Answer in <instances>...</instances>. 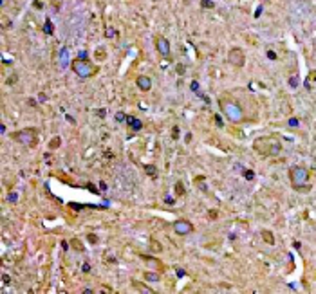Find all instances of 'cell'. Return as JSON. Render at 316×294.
I'll return each mask as SVG.
<instances>
[{
  "instance_id": "25",
  "label": "cell",
  "mask_w": 316,
  "mask_h": 294,
  "mask_svg": "<svg viewBox=\"0 0 316 294\" xmlns=\"http://www.w3.org/2000/svg\"><path fill=\"white\" fill-rule=\"evenodd\" d=\"M116 119H118V121H127V116H125L123 112H118V114H116Z\"/></svg>"
},
{
  "instance_id": "1",
  "label": "cell",
  "mask_w": 316,
  "mask_h": 294,
  "mask_svg": "<svg viewBox=\"0 0 316 294\" xmlns=\"http://www.w3.org/2000/svg\"><path fill=\"white\" fill-rule=\"evenodd\" d=\"M253 150L262 157H277L282 152V143L275 136H264V137L255 139Z\"/></svg>"
},
{
  "instance_id": "14",
  "label": "cell",
  "mask_w": 316,
  "mask_h": 294,
  "mask_svg": "<svg viewBox=\"0 0 316 294\" xmlns=\"http://www.w3.org/2000/svg\"><path fill=\"white\" fill-rule=\"evenodd\" d=\"M145 278L148 280V281H159L161 280V274H157V273H145Z\"/></svg>"
},
{
  "instance_id": "6",
  "label": "cell",
  "mask_w": 316,
  "mask_h": 294,
  "mask_svg": "<svg viewBox=\"0 0 316 294\" xmlns=\"http://www.w3.org/2000/svg\"><path fill=\"white\" fill-rule=\"evenodd\" d=\"M228 61H230L233 67H237V69L244 67V63H246V54H244V51L238 49V47L230 49V53H228Z\"/></svg>"
},
{
  "instance_id": "16",
  "label": "cell",
  "mask_w": 316,
  "mask_h": 294,
  "mask_svg": "<svg viewBox=\"0 0 316 294\" xmlns=\"http://www.w3.org/2000/svg\"><path fill=\"white\" fill-rule=\"evenodd\" d=\"M60 144H61V139H60V137H53V139H51V143H49V148H51V150H56Z\"/></svg>"
},
{
  "instance_id": "34",
  "label": "cell",
  "mask_w": 316,
  "mask_h": 294,
  "mask_svg": "<svg viewBox=\"0 0 316 294\" xmlns=\"http://www.w3.org/2000/svg\"><path fill=\"white\" fill-rule=\"evenodd\" d=\"M260 13H262V7H258L257 11H255V16H257V18H258V16H260Z\"/></svg>"
},
{
  "instance_id": "8",
  "label": "cell",
  "mask_w": 316,
  "mask_h": 294,
  "mask_svg": "<svg viewBox=\"0 0 316 294\" xmlns=\"http://www.w3.org/2000/svg\"><path fill=\"white\" fill-rule=\"evenodd\" d=\"M154 43H156V49H157V53L163 56V58H170V42L164 38V36H161V34H157L156 38H154Z\"/></svg>"
},
{
  "instance_id": "18",
  "label": "cell",
  "mask_w": 316,
  "mask_h": 294,
  "mask_svg": "<svg viewBox=\"0 0 316 294\" xmlns=\"http://www.w3.org/2000/svg\"><path fill=\"white\" fill-rule=\"evenodd\" d=\"M289 85H291L293 89H296V87H298V76H296V74H293V76L289 78Z\"/></svg>"
},
{
  "instance_id": "10",
  "label": "cell",
  "mask_w": 316,
  "mask_h": 294,
  "mask_svg": "<svg viewBox=\"0 0 316 294\" xmlns=\"http://www.w3.org/2000/svg\"><path fill=\"white\" fill-rule=\"evenodd\" d=\"M127 125L130 126V130H134V132H139L141 128H143V121L138 118H134V116H127Z\"/></svg>"
},
{
  "instance_id": "12",
  "label": "cell",
  "mask_w": 316,
  "mask_h": 294,
  "mask_svg": "<svg viewBox=\"0 0 316 294\" xmlns=\"http://www.w3.org/2000/svg\"><path fill=\"white\" fill-rule=\"evenodd\" d=\"M132 285L138 289L139 292H148V294H154V291L148 287V285H143V283H139V281H132Z\"/></svg>"
},
{
  "instance_id": "5",
  "label": "cell",
  "mask_w": 316,
  "mask_h": 294,
  "mask_svg": "<svg viewBox=\"0 0 316 294\" xmlns=\"http://www.w3.org/2000/svg\"><path fill=\"white\" fill-rule=\"evenodd\" d=\"M11 137H13V141H17V143H20V144H25V146H35V144H36V139H38V136H36V130H35V128H24V130L15 132Z\"/></svg>"
},
{
  "instance_id": "30",
  "label": "cell",
  "mask_w": 316,
  "mask_h": 294,
  "mask_svg": "<svg viewBox=\"0 0 316 294\" xmlns=\"http://www.w3.org/2000/svg\"><path fill=\"white\" fill-rule=\"evenodd\" d=\"M112 36H116V31L108 29V31H107V38H112Z\"/></svg>"
},
{
  "instance_id": "3",
  "label": "cell",
  "mask_w": 316,
  "mask_h": 294,
  "mask_svg": "<svg viewBox=\"0 0 316 294\" xmlns=\"http://www.w3.org/2000/svg\"><path fill=\"white\" fill-rule=\"evenodd\" d=\"M219 107H220V112L231 123H242L244 121V110L233 98H220Z\"/></svg>"
},
{
  "instance_id": "31",
  "label": "cell",
  "mask_w": 316,
  "mask_h": 294,
  "mask_svg": "<svg viewBox=\"0 0 316 294\" xmlns=\"http://www.w3.org/2000/svg\"><path fill=\"white\" fill-rule=\"evenodd\" d=\"M0 134H6V125L4 123H0Z\"/></svg>"
},
{
  "instance_id": "21",
  "label": "cell",
  "mask_w": 316,
  "mask_h": 294,
  "mask_svg": "<svg viewBox=\"0 0 316 294\" xmlns=\"http://www.w3.org/2000/svg\"><path fill=\"white\" fill-rule=\"evenodd\" d=\"M190 89H192L193 92H199V81H195V79H193V81L190 83Z\"/></svg>"
},
{
  "instance_id": "19",
  "label": "cell",
  "mask_w": 316,
  "mask_h": 294,
  "mask_svg": "<svg viewBox=\"0 0 316 294\" xmlns=\"http://www.w3.org/2000/svg\"><path fill=\"white\" fill-rule=\"evenodd\" d=\"M287 125H289V126H293V128H296L300 123H298L296 118H289V119H287Z\"/></svg>"
},
{
  "instance_id": "11",
  "label": "cell",
  "mask_w": 316,
  "mask_h": 294,
  "mask_svg": "<svg viewBox=\"0 0 316 294\" xmlns=\"http://www.w3.org/2000/svg\"><path fill=\"white\" fill-rule=\"evenodd\" d=\"M69 49L67 47H63L61 51H60V67H67L69 65Z\"/></svg>"
},
{
  "instance_id": "33",
  "label": "cell",
  "mask_w": 316,
  "mask_h": 294,
  "mask_svg": "<svg viewBox=\"0 0 316 294\" xmlns=\"http://www.w3.org/2000/svg\"><path fill=\"white\" fill-rule=\"evenodd\" d=\"M215 123H217L219 126H222V121H220V118H219V116H215Z\"/></svg>"
},
{
  "instance_id": "13",
  "label": "cell",
  "mask_w": 316,
  "mask_h": 294,
  "mask_svg": "<svg viewBox=\"0 0 316 294\" xmlns=\"http://www.w3.org/2000/svg\"><path fill=\"white\" fill-rule=\"evenodd\" d=\"M262 238H264V240H266L269 245H273V244H275V236L271 235L269 231H262Z\"/></svg>"
},
{
  "instance_id": "32",
  "label": "cell",
  "mask_w": 316,
  "mask_h": 294,
  "mask_svg": "<svg viewBox=\"0 0 316 294\" xmlns=\"http://www.w3.org/2000/svg\"><path fill=\"white\" fill-rule=\"evenodd\" d=\"M164 202H166V204H174V198H170V197H166V198H164Z\"/></svg>"
},
{
  "instance_id": "17",
  "label": "cell",
  "mask_w": 316,
  "mask_h": 294,
  "mask_svg": "<svg viewBox=\"0 0 316 294\" xmlns=\"http://www.w3.org/2000/svg\"><path fill=\"white\" fill-rule=\"evenodd\" d=\"M242 173H244V177H246L248 180H253V179H255V172H253V170H244Z\"/></svg>"
},
{
  "instance_id": "7",
  "label": "cell",
  "mask_w": 316,
  "mask_h": 294,
  "mask_svg": "<svg viewBox=\"0 0 316 294\" xmlns=\"http://www.w3.org/2000/svg\"><path fill=\"white\" fill-rule=\"evenodd\" d=\"M174 231L181 236L190 235V233H193V224L190 220H186V218H179V220L174 222Z\"/></svg>"
},
{
  "instance_id": "22",
  "label": "cell",
  "mask_w": 316,
  "mask_h": 294,
  "mask_svg": "<svg viewBox=\"0 0 316 294\" xmlns=\"http://www.w3.org/2000/svg\"><path fill=\"white\" fill-rule=\"evenodd\" d=\"M202 5H204V7H215V2H211V0H202Z\"/></svg>"
},
{
  "instance_id": "35",
  "label": "cell",
  "mask_w": 316,
  "mask_h": 294,
  "mask_svg": "<svg viewBox=\"0 0 316 294\" xmlns=\"http://www.w3.org/2000/svg\"><path fill=\"white\" fill-rule=\"evenodd\" d=\"M45 99H47V96H45V94H40V101H42V103H43Z\"/></svg>"
},
{
  "instance_id": "26",
  "label": "cell",
  "mask_w": 316,
  "mask_h": 294,
  "mask_svg": "<svg viewBox=\"0 0 316 294\" xmlns=\"http://www.w3.org/2000/svg\"><path fill=\"white\" fill-rule=\"evenodd\" d=\"M72 245H74V249H78V251H81V249H83V247L79 245V242H78V240H72Z\"/></svg>"
},
{
  "instance_id": "2",
  "label": "cell",
  "mask_w": 316,
  "mask_h": 294,
  "mask_svg": "<svg viewBox=\"0 0 316 294\" xmlns=\"http://www.w3.org/2000/svg\"><path fill=\"white\" fill-rule=\"evenodd\" d=\"M289 180L295 191L300 193H309L311 191V184H309V172L302 166H293L289 170Z\"/></svg>"
},
{
  "instance_id": "29",
  "label": "cell",
  "mask_w": 316,
  "mask_h": 294,
  "mask_svg": "<svg viewBox=\"0 0 316 294\" xmlns=\"http://www.w3.org/2000/svg\"><path fill=\"white\" fill-rule=\"evenodd\" d=\"M152 249L154 251H161V245H159V242L156 244V242H152Z\"/></svg>"
},
{
  "instance_id": "28",
  "label": "cell",
  "mask_w": 316,
  "mask_h": 294,
  "mask_svg": "<svg viewBox=\"0 0 316 294\" xmlns=\"http://www.w3.org/2000/svg\"><path fill=\"white\" fill-rule=\"evenodd\" d=\"M267 58H269V60H277V54H275L273 51H267Z\"/></svg>"
},
{
  "instance_id": "27",
  "label": "cell",
  "mask_w": 316,
  "mask_h": 294,
  "mask_svg": "<svg viewBox=\"0 0 316 294\" xmlns=\"http://www.w3.org/2000/svg\"><path fill=\"white\" fill-rule=\"evenodd\" d=\"M81 271H83V273H89V271H90V265H89V263H83V265H81Z\"/></svg>"
},
{
  "instance_id": "23",
  "label": "cell",
  "mask_w": 316,
  "mask_h": 294,
  "mask_svg": "<svg viewBox=\"0 0 316 294\" xmlns=\"http://www.w3.org/2000/svg\"><path fill=\"white\" fill-rule=\"evenodd\" d=\"M145 170H146V172H148V175H156V168H154V166H145Z\"/></svg>"
},
{
  "instance_id": "4",
  "label": "cell",
  "mask_w": 316,
  "mask_h": 294,
  "mask_svg": "<svg viewBox=\"0 0 316 294\" xmlns=\"http://www.w3.org/2000/svg\"><path fill=\"white\" fill-rule=\"evenodd\" d=\"M71 69L78 74L79 78H90L96 74V65H92L89 60H83V58H76L71 61Z\"/></svg>"
},
{
  "instance_id": "9",
  "label": "cell",
  "mask_w": 316,
  "mask_h": 294,
  "mask_svg": "<svg viewBox=\"0 0 316 294\" xmlns=\"http://www.w3.org/2000/svg\"><path fill=\"white\" fill-rule=\"evenodd\" d=\"M136 85H138L139 90H143V92H148L150 89H152V79L148 78V76H138L136 78Z\"/></svg>"
},
{
  "instance_id": "20",
  "label": "cell",
  "mask_w": 316,
  "mask_h": 294,
  "mask_svg": "<svg viewBox=\"0 0 316 294\" xmlns=\"http://www.w3.org/2000/svg\"><path fill=\"white\" fill-rule=\"evenodd\" d=\"M175 191H177V195H184V190H182V182H177V184H175Z\"/></svg>"
},
{
  "instance_id": "24",
  "label": "cell",
  "mask_w": 316,
  "mask_h": 294,
  "mask_svg": "<svg viewBox=\"0 0 316 294\" xmlns=\"http://www.w3.org/2000/svg\"><path fill=\"white\" fill-rule=\"evenodd\" d=\"M17 198H18V195H17V193H13V191H11L9 197H7V200H9V202H17Z\"/></svg>"
},
{
  "instance_id": "15",
  "label": "cell",
  "mask_w": 316,
  "mask_h": 294,
  "mask_svg": "<svg viewBox=\"0 0 316 294\" xmlns=\"http://www.w3.org/2000/svg\"><path fill=\"white\" fill-rule=\"evenodd\" d=\"M43 33H45V34H53V33H54V31H53L51 20H45V24H43Z\"/></svg>"
}]
</instances>
